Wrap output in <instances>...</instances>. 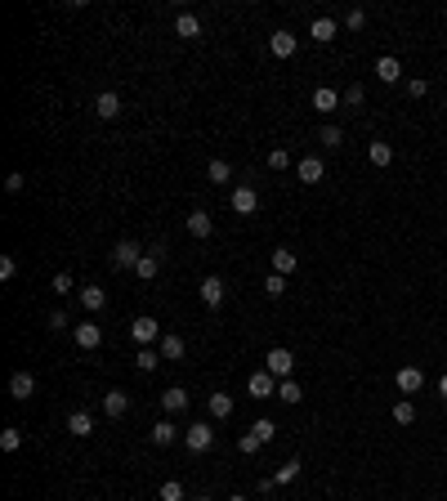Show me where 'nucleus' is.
<instances>
[{"label":"nucleus","instance_id":"obj_11","mask_svg":"<svg viewBox=\"0 0 447 501\" xmlns=\"http://www.w3.org/2000/svg\"><path fill=\"white\" fill-rule=\"evenodd\" d=\"M295 45H300V41H295V36L286 32V27H277V32L269 36V50H273V58H291V54H295Z\"/></svg>","mask_w":447,"mask_h":501},{"label":"nucleus","instance_id":"obj_9","mask_svg":"<svg viewBox=\"0 0 447 501\" xmlns=\"http://www.w3.org/2000/svg\"><path fill=\"white\" fill-rule=\"evenodd\" d=\"M32 394H36V376L32 372H14V376H9V398L27 403Z\"/></svg>","mask_w":447,"mask_h":501},{"label":"nucleus","instance_id":"obj_27","mask_svg":"<svg viewBox=\"0 0 447 501\" xmlns=\"http://www.w3.org/2000/svg\"><path fill=\"white\" fill-rule=\"evenodd\" d=\"M295 264H300V260H295V251H286V247H277V251H273V273H282V278H286V273H295Z\"/></svg>","mask_w":447,"mask_h":501},{"label":"nucleus","instance_id":"obj_39","mask_svg":"<svg viewBox=\"0 0 447 501\" xmlns=\"http://www.w3.org/2000/svg\"><path fill=\"white\" fill-rule=\"evenodd\" d=\"M237 448H241V457H255V452H260L264 443H260V438L246 430V434H237Z\"/></svg>","mask_w":447,"mask_h":501},{"label":"nucleus","instance_id":"obj_44","mask_svg":"<svg viewBox=\"0 0 447 501\" xmlns=\"http://www.w3.org/2000/svg\"><path fill=\"white\" fill-rule=\"evenodd\" d=\"M14 273H18V260L14 255H0V282H9Z\"/></svg>","mask_w":447,"mask_h":501},{"label":"nucleus","instance_id":"obj_41","mask_svg":"<svg viewBox=\"0 0 447 501\" xmlns=\"http://www.w3.org/2000/svg\"><path fill=\"white\" fill-rule=\"evenodd\" d=\"M50 287L58 291V296H72V287H76V282H72V273L63 268V273H54V282H50Z\"/></svg>","mask_w":447,"mask_h":501},{"label":"nucleus","instance_id":"obj_13","mask_svg":"<svg viewBox=\"0 0 447 501\" xmlns=\"http://www.w3.org/2000/svg\"><path fill=\"white\" fill-rule=\"evenodd\" d=\"M335 32H340V22H335V18H327V14L309 22V36H313V41H318V45H327V41H335Z\"/></svg>","mask_w":447,"mask_h":501},{"label":"nucleus","instance_id":"obj_32","mask_svg":"<svg viewBox=\"0 0 447 501\" xmlns=\"http://www.w3.org/2000/svg\"><path fill=\"white\" fill-rule=\"evenodd\" d=\"M0 448H5V452L22 448V430H18V425H5V430H0Z\"/></svg>","mask_w":447,"mask_h":501},{"label":"nucleus","instance_id":"obj_36","mask_svg":"<svg viewBox=\"0 0 447 501\" xmlns=\"http://www.w3.org/2000/svg\"><path fill=\"white\" fill-rule=\"evenodd\" d=\"M394 421H398V425H412V421H416V408H412V398L394 403Z\"/></svg>","mask_w":447,"mask_h":501},{"label":"nucleus","instance_id":"obj_3","mask_svg":"<svg viewBox=\"0 0 447 501\" xmlns=\"http://www.w3.org/2000/svg\"><path fill=\"white\" fill-rule=\"evenodd\" d=\"M130 336H135L139 349L161 345V327H156V318H135V323H130Z\"/></svg>","mask_w":447,"mask_h":501},{"label":"nucleus","instance_id":"obj_18","mask_svg":"<svg viewBox=\"0 0 447 501\" xmlns=\"http://www.w3.org/2000/svg\"><path fill=\"white\" fill-rule=\"evenodd\" d=\"M206 408H211V417H215V421L233 417V394H224V389H215V394H206Z\"/></svg>","mask_w":447,"mask_h":501},{"label":"nucleus","instance_id":"obj_47","mask_svg":"<svg viewBox=\"0 0 447 501\" xmlns=\"http://www.w3.org/2000/svg\"><path fill=\"white\" fill-rule=\"evenodd\" d=\"M45 323H50V332H63V327H67V313H63V309H54L50 318H45Z\"/></svg>","mask_w":447,"mask_h":501},{"label":"nucleus","instance_id":"obj_31","mask_svg":"<svg viewBox=\"0 0 447 501\" xmlns=\"http://www.w3.org/2000/svg\"><path fill=\"white\" fill-rule=\"evenodd\" d=\"M277 398H282V403H286V408H295V403H300V398H305V389H300L295 381H277Z\"/></svg>","mask_w":447,"mask_h":501},{"label":"nucleus","instance_id":"obj_16","mask_svg":"<svg viewBox=\"0 0 447 501\" xmlns=\"http://www.w3.org/2000/svg\"><path fill=\"white\" fill-rule=\"evenodd\" d=\"M94 112H99V121H112L121 112V94L116 90H103L99 99H94Z\"/></svg>","mask_w":447,"mask_h":501},{"label":"nucleus","instance_id":"obj_30","mask_svg":"<svg viewBox=\"0 0 447 501\" xmlns=\"http://www.w3.org/2000/svg\"><path fill=\"white\" fill-rule=\"evenodd\" d=\"M81 304H86L90 313H99L103 304H107V291L103 287H86V291H81Z\"/></svg>","mask_w":447,"mask_h":501},{"label":"nucleus","instance_id":"obj_40","mask_svg":"<svg viewBox=\"0 0 447 501\" xmlns=\"http://www.w3.org/2000/svg\"><path fill=\"white\" fill-rule=\"evenodd\" d=\"M161 501H184V483H179V479H166V483H161Z\"/></svg>","mask_w":447,"mask_h":501},{"label":"nucleus","instance_id":"obj_1","mask_svg":"<svg viewBox=\"0 0 447 501\" xmlns=\"http://www.w3.org/2000/svg\"><path fill=\"white\" fill-rule=\"evenodd\" d=\"M166 255H171V251H166L161 242H156V247H148V251H143V260L135 264V278H139V282H152V278L161 273V260H166Z\"/></svg>","mask_w":447,"mask_h":501},{"label":"nucleus","instance_id":"obj_12","mask_svg":"<svg viewBox=\"0 0 447 501\" xmlns=\"http://www.w3.org/2000/svg\"><path fill=\"white\" fill-rule=\"evenodd\" d=\"M233 211H237V215H255V211H260V193L251 188V184H241V188L233 193Z\"/></svg>","mask_w":447,"mask_h":501},{"label":"nucleus","instance_id":"obj_49","mask_svg":"<svg viewBox=\"0 0 447 501\" xmlns=\"http://www.w3.org/2000/svg\"><path fill=\"white\" fill-rule=\"evenodd\" d=\"M228 501H246V497H241V493H237V497H228Z\"/></svg>","mask_w":447,"mask_h":501},{"label":"nucleus","instance_id":"obj_35","mask_svg":"<svg viewBox=\"0 0 447 501\" xmlns=\"http://www.w3.org/2000/svg\"><path fill=\"white\" fill-rule=\"evenodd\" d=\"M362 99H367V90H362L358 81L349 85V90H340V103H345V108H362Z\"/></svg>","mask_w":447,"mask_h":501},{"label":"nucleus","instance_id":"obj_50","mask_svg":"<svg viewBox=\"0 0 447 501\" xmlns=\"http://www.w3.org/2000/svg\"><path fill=\"white\" fill-rule=\"evenodd\" d=\"M197 501H215V497H197Z\"/></svg>","mask_w":447,"mask_h":501},{"label":"nucleus","instance_id":"obj_28","mask_svg":"<svg viewBox=\"0 0 447 501\" xmlns=\"http://www.w3.org/2000/svg\"><path fill=\"white\" fill-rule=\"evenodd\" d=\"M135 367L139 372H156V367H161V349H135Z\"/></svg>","mask_w":447,"mask_h":501},{"label":"nucleus","instance_id":"obj_15","mask_svg":"<svg viewBox=\"0 0 447 501\" xmlns=\"http://www.w3.org/2000/svg\"><path fill=\"white\" fill-rule=\"evenodd\" d=\"M335 108H340V90L318 85V90H313V112H335Z\"/></svg>","mask_w":447,"mask_h":501},{"label":"nucleus","instance_id":"obj_42","mask_svg":"<svg viewBox=\"0 0 447 501\" xmlns=\"http://www.w3.org/2000/svg\"><path fill=\"white\" fill-rule=\"evenodd\" d=\"M286 166H291V152H286V148H273V152H269V170H286Z\"/></svg>","mask_w":447,"mask_h":501},{"label":"nucleus","instance_id":"obj_5","mask_svg":"<svg viewBox=\"0 0 447 501\" xmlns=\"http://www.w3.org/2000/svg\"><path fill=\"white\" fill-rule=\"evenodd\" d=\"M295 175H300V184H322V175H327V166H322V157H300L295 162Z\"/></svg>","mask_w":447,"mask_h":501},{"label":"nucleus","instance_id":"obj_8","mask_svg":"<svg viewBox=\"0 0 447 501\" xmlns=\"http://www.w3.org/2000/svg\"><path fill=\"white\" fill-rule=\"evenodd\" d=\"M197 291H201V304H206V309H220V304H224V278H215V273L201 278Z\"/></svg>","mask_w":447,"mask_h":501},{"label":"nucleus","instance_id":"obj_38","mask_svg":"<svg viewBox=\"0 0 447 501\" xmlns=\"http://www.w3.org/2000/svg\"><path fill=\"white\" fill-rule=\"evenodd\" d=\"M251 434H255V438H260V443H269V438H273V434H277V425H273V421H269V417H260V421H255V425H251Z\"/></svg>","mask_w":447,"mask_h":501},{"label":"nucleus","instance_id":"obj_46","mask_svg":"<svg viewBox=\"0 0 447 501\" xmlns=\"http://www.w3.org/2000/svg\"><path fill=\"white\" fill-rule=\"evenodd\" d=\"M22 184H27L22 170H9V175H5V193H22Z\"/></svg>","mask_w":447,"mask_h":501},{"label":"nucleus","instance_id":"obj_10","mask_svg":"<svg viewBox=\"0 0 447 501\" xmlns=\"http://www.w3.org/2000/svg\"><path fill=\"white\" fill-rule=\"evenodd\" d=\"M398 389H403V394H420V389H425V372L420 367H398Z\"/></svg>","mask_w":447,"mask_h":501},{"label":"nucleus","instance_id":"obj_33","mask_svg":"<svg viewBox=\"0 0 447 501\" xmlns=\"http://www.w3.org/2000/svg\"><path fill=\"white\" fill-rule=\"evenodd\" d=\"M318 143H322V148H340V143H345V130H340V126H322Z\"/></svg>","mask_w":447,"mask_h":501},{"label":"nucleus","instance_id":"obj_20","mask_svg":"<svg viewBox=\"0 0 447 501\" xmlns=\"http://www.w3.org/2000/svg\"><path fill=\"white\" fill-rule=\"evenodd\" d=\"M161 408H166V417H175V412H184L188 408V389H179V385H171L161 394Z\"/></svg>","mask_w":447,"mask_h":501},{"label":"nucleus","instance_id":"obj_22","mask_svg":"<svg viewBox=\"0 0 447 501\" xmlns=\"http://www.w3.org/2000/svg\"><path fill=\"white\" fill-rule=\"evenodd\" d=\"M156 349H161V358H171V363H179V358H184V336H175V332H166L161 336V345H156Z\"/></svg>","mask_w":447,"mask_h":501},{"label":"nucleus","instance_id":"obj_37","mask_svg":"<svg viewBox=\"0 0 447 501\" xmlns=\"http://www.w3.org/2000/svg\"><path fill=\"white\" fill-rule=\"evenodd\" d=\"M264 291H269L273 300H282V296H286V278H282V273H269V278H264Z\"/></svg>","mask_w":447,"mask_h":501},{"label":"nucleus","instance_id":"obj_29","mask_svg":"<svg viewBox=\"0 0 447 501\" xmlns=\"http://www.w3.org/2000/svg\"><path fill=\"white\" fill-rule=\"evenodd\" d=\"M206 179H211V184H228V179H233V166H228L224 157H215V162L206 166Z\"/></svg>","mask_w":447,"mask_h":501},{"label":"nucleus","instance_id":"obj_2","mask_svg":"<svg viewBox=\"0 0 447 501\" xmlns=\"http://www.w3.org/2000/svg\"><path fill=\"white\" fill-rule=\"evenodd\" d=\"M291 367H295V353L282 349V345H273L269 358H264V372H273L277 381H291Z\"/></svg>","mask_w":447,"mask_h":501},{"label":"nucleus","instance_id":"obj_26","mask_svg":"<svg viewBox=\"0 0 447 501\" xmlns=\"http://www.w3.org/2000/svg\"><path fill=\"white\" fill-rule=\"evenodd\" d=\"M188 233H192V238H211V233H215V219H211L206 211H192V215H188Z\"/></svg>","mask_w":447,"mask_h":501},{"label":"nucleus","instance_id":"obj_17","mask_svg":"<svg viewBox=\"0 0 447 501\" xmlns=\"http://www.w3.org/2000/svg\"><path fill=\"white\" fill-rule=\"evenodd\" d=\"M126 408H130V394H126V389H107V394H103V412H107V417H126Z\"/></svg>","mask_w":447,"mask_h":501},{"label":"nucleus","instance_id":"obj_48","mask_svg":"<svg viewBox=\"0 0 447 501\" xmlns=\"http://www.w3.org/2000/svg\"><path fill=\"white\" fill-rule=\"evenodd\" d=\"M439 394H443V398H447V376H443V381H439Z\"/></svg>","mask_w":447,"mask_h":501},{"label":"nucleus","instance_id":"obj_25","mask_svg":"<svg viewBox=\"0 0 447 501\" xmlns=\"http://www.w3.org/2000/svg\"><path fill=\"white\" fill-rule=\"evenodd\" d=\"M175 36L197 41V36H201V18H197V14H179V18H175Z\"/></svg>","mask_w":447,"mask_h":501},{"label":"nucleus","instance_id":"obj_6","mask_svg":"<svg viewBox=\"0 0 447 501\" xmlns=\"http://www.w3.org/2000/svg\"><path fill=\"white\" fill-rule=\"evenodd\" d=\"M139 260H143V247H139V242L126 238V242H116V247H112V264H116V268H135Z\"/></svg>","mask_w":447,"mask_h":501},{"label":"nucleus","instance_id":"obj_19","mask_svg":"<svg viewBox=\"0 0 447 501\" xmlns=\"http://www.w3.org/2000/svg\"><path fill=\"white\" fill-rule=\"evenodd\" d=\"M376 77H380L385 85H394L398 77H403V63H398L394 54H380V58H376Z\"/></svg>","mask_w":447,"mask_h":501},{"label":"nucleus","instance_id":"obj_7","mask_svg":"<svg viewBox=\"0 0 447 501\" xmlns=\"http://www.w3.org/2000/svg\"><path fill=\"white\" fill-rule=\"evenodd\" d=\"M246 389H251V398H277V376L273 372H255L246 381Z\"/></svg>","mask_w":447,"mask_h":501},{"label":"nucleus","instance_id":"obj_43","mask_svg":"<svg viewBox=\"0 0 447 501\" xmlns=\"http://www.w3.org/2000/svg\"><path fill=\"white\" fill-rule=\"evenodd\" d=\"M345 27H349V32H362V27H367V14H362V9H349V14H345Z\"/></svg>","mask_w":447,"mask_h":501},{"label":"nucleus","instance_id":"obj_14","mask_svg":"<svg viewBox=\"0 0 447 501\" xmlns=\"http://www.w3.org/2000/svg\"><path fill=\"white\" fill-rule=\"evenodd\" d=\"M76 345L81 349H99L103 345V327L99 323H76Z\"/></svg>","mask_w":447,"mask_h":501},{"label":"nucleus","instance_id":"obj_45","mask_svg":"<svg viewBox=\"0 0 447 501\" xmlns=\"http://www.w3.org/2000/svg\"><path fill=\"white\" fill-rule=\"evenodd\" d=\"M407 94H412V99H425V94H429V81H425V77L407 81Z\"/></svg>","mask_w":447,"mask_h":501},{"label":"nucleus","instance_id":"obj_21","mask_svg":"<svg viewBox=\"0 0 447 501\" xmlns=\"http://www.w3.org/2000/svg\"><path fill=\"white\" fill-rule=\"evenodd\" d=\"M367 162H371V166H389V162H394V143L371 139V143H367Z\"/></svg>","mask_w":447,"mask_h":501},{"label":"nucleus","instance_id":"obj_24","mask_svg":"<svg viewBox=\"0 0 447 501\" xmlns=\"http://www.w3.org/2000/svg\"><path fill=\"white\" fill-rule=\"evenodd\" d=\"M67 434L90 438L94 434V417H90V412H72V417H67Z\"/></svg>","mask_w":447,"mask_h":501},{"label":"nucleus","instance_id":"obj_4","mask_svg":"<svg viewBox=\"0 0 447 501\" xmlns=\"http://www.w3.org/2000/svg\"><path fill=\"white\" fill-rule=\"evenodd\" d=\"M184 443H188V452H206L215 443V430H211L206 421H192L188 430H184Z\"/></svg>","mask_w":447,"mask_h":501},{"label":"nucleus","instance_id":"obj_34","mask_svg":"<svg viewBox=\"0 0 447 501\" xmlns=\"http://www.w3.org/2000/svg\"><path fill=\"white\" fill-rule=\"evenodd\" d=\"M300 466H305V461H300V457H291V461H286V466H282V470H277V474H273V479H269V483H291V479H295V474H300Z\"/></svg>","mask_w":447,"mask_h":501},{"label":"nucleus","instance_id":"obj_23","mask_svg":"<svg viewBox=\"0 0 447 501\" xmlns=\"http://www.w3.org/2000/svg\"><path fill=\"white\" fill-rule=\"evenodd\" d=\"M148 438H152L156 448H171L175 438H179V430H175V421H156L152 430H148Z\"/></svg>","mask_w":447,"mask_h":501}]
</instances>
